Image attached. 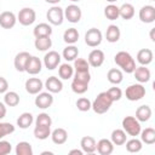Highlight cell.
Listing matches in <instances>:
<instances>
[{
    "instance_id": "3957f363",
    "label": "cell",
    "mask_w": 155,
    "mask_h": 155,
    "mask_svg": "<svg viewBox=\"0 0 155 155\" xmlns=\"http://www.w3.org/2000/svg\"><path fill=\"white\" fill-rule=\"evenodd\" d=\"M113 103L114 102L110 98V96L108 94V92L104 91V92H101V93L97 94V97L92 102L91 109H93V111L96 114H104L110 109Z\"/></svg>"
},
{
    "instance_id": "11a10c76",
    "label": "cell",
    "mask_w": 155,
    "mask_h": 155,
    "mask_svg": "<svg viewBox=\"0 0 155 155\" xmlns=\"http://www.w3.org/2000/svg\"><path fill=\"white\" fill-rule=\"evenodd\" d=\"M70 1H73V2H79L80 0H70Z\"/></svg>"
},
{
    "instance_id": "5bb4252c",
    "label": "cell",
    "mask_w": 155,
    "mask_h": 155,
    "mask_svg": "<svg viewBox=\"0 0 155 155\" xmlns=\"http://www.w3.org/2000/svg\"><path fill=\"white\" fill-rule=\"evenodd\" d=\"M138 17L143 23H153L155 21V7L151 5H144L139 10Z\"/></svg>"
},
{
    "instance_id": "ee69618b",
    "label": "cell",
    "mask_w": 155,
    "mask_h": 155,
    "mask_svg": "<svg viewBox=\"0 0 155 155\" xmlns=\"http://www.w3.org/2000/svg\"><path fill=\"white\" fill-rule=\"evenodd\" d=\"M91 101L88 98H85V97H81L76 101V108L80 110V111H88L91 109Z\"/></svg>"
},
{
    "instance_id": "7c38bea8",
    "label": "cell",
    "mask_w": 155,
    "mask_h": 155,
    "mask_svg": "<svg viewBox=\"0 0 155 155\" xmlns=\"http://www.w3.org/2000/svg\"><path fill=\"white\" fill-rule=\"evenodd\" d=\"M104 59H105L104 52H103L102 50H98V48L92 50V51L88 53V57H87V62H88L90 67H92V68H98V67H101V65L104 63Z\"/></svg>"
},
{
    "instance_id": "4fadbf2b",
    "label": "cell",
    "mask_w": 155,
    "mask_h": 155,
    "mask_svg": "<svg viewBox=\"0 0 155 155\" xmlns=\"http://www.w3.org/2000/svg\"><path fill=\"white\" fill-rule=\"evenodd\" d=\"M17 23V16L11 11H4L0 13V27L4 29H11Z\"/></svg>"
},
{
    "instance_id": "44dd1931",
    "label": "cell",
    "mask_w": 155,
    "mask_h": 155,
    "mask_svg": "<svg viewBox=\"0 0 155 155\" xmlns=\"http://www.w3.org/2000/svg\"><path fill=\"white\" fill-rule=\"evenodd\" d=\"M96 150L101 154V155H110L114 151V144L110 139L107 138H102L97 142V148Z\"/></svg>"
},
{
    "instance_id": "d590c367",
    "label": "cell",
    "mask_w": 155,
    "mask_h": 155,
    "mask_svg": "<svg viewBox=\"0 0 155 155\" xmlns=\"http://www.w3.org/2000/svg\"><path fill=\"white\" fill-rule=\"evenodd\" d=\"M58 75L62 80H69L73 78L74 75V68L68 64V63H63V64H59V68H58Z\"/></svg>"
},
{
    "instance_id": "8fae6325",
    "label": "cell",
    "mask_w": 155,
    "mask_h": 155,
    "mask_svg": "<svg viewBox=\"0 0 155 155\" xmlns=\"http://www.w3.org/2000/svg\"><path fill=\"white\" fill-rule=\"evenodd\" d=\"M34 103L39 109H47L53 103V96L48 91L47 92H39L35 97Z\"/></svg>"
},
{
    "instance_id": "74e56055",
    "label": "cell",
    "mask_w": 155,
    "mask_h": 155,
    "mask_svg": "<svg viewBox=\"0 0 155 155\" xmlns=\"http://www.w3.org/2000/svg\"><path fill=\"white\" fill-rule=\"evenodd\" d=\"M125 144H126V150L128 153H139L142 150V148H143L142 140L140 139H137L136 137H133L130 140H126Z\"/></svg>"
},
{
    "instance_id": "8992f818",
    "label": "cell",
    "mask_w": 155,
    "mask_h": 155,
    "mask_svg": "<svg viewBox=\"0 0 155 155\" xmlns=\"http://www.w3.org/2000/svg\"><path fill=\"white\" fill-rule=\"evenodd\" d=\"M46 18L52 25H61L64 21V10L57 5L50 7L46 12Z\"/></svg>"
},
{
    "instance_id": "9a60e30c",
    "label": "cell",
    "mask_w": 155,
    "mask_h": 155,
    "mask_svg": "<svg viewBox=\"0 0 155 155\" xmlns=\"http://www.w3.org/2000/svg\"><path fill=\"white\" fill-rule=\"evenodd\" d=\"M41 69H42V62L40 61V58L36 56H30V58L27 62L24 71H27L30 75H36L41 71Z\"/></svg>"
},
{
    "instance_id": "ffe728a7",
    "label": "cell",
    "mask_w": 155,
    "mask_h": 155,
    "mask_svg": "<svg viewBox=\"0 0 155 155\" xmlns=\"http://www.w3.org/2000/svg\"><path fill=\"white\" fill-rule=\"evenodd\" d=\"M80 147H81V150L86 154H93L96 151V148H97V142L93 137L91 136H85L81 138L80 140Z\"/></svg>"
},
{
    "instance_id": "d6986e66",
    "label": "cell",
    "mask_w": 155,
    "mask_h": 155,
    "mask_svg": "<svg viewBox=\"0 0 155 155\" xmlns=\"http://www.w3.org/2000/svg\"><path fill=\"white\" fill-rule=\"evenodd\" d=\"M30 56L31 54L29 52H27V51H22V52H19V53L16 54L15 61H13V65H15V68H16L17 71H21V73L24 71L25 65H27V62L30 58Z\"/></svg>"
},
{
    "instance_id": "52a82bcc",
    "label": "cell",
    "mask_w": 155,
    "mask_h": 155,
    "mask_svg": "<svg viewBox=\"0 0 155 155\" xmlns=\"http://www.w3.org/2000/svg\"><path fill=\"white\" fill-rule=\"evenodd\" d=\"M36 19V12L31 8V7H23L22 10H19L18 15H17V21L24 25H31Z\"/></svg>"
},
{
    "instance_id": "c3c4849f",
    "label": "cell",
    "mask_w": 155,
    "mask_h": 155,
    "mask_svg": "<svg viewBox=\"0 0 155 155\" xmlns=\"http://www.w3.org/2000/svg\"><path fill=\"white\" fill-rule=\"evenodd\" d=\"M6 113H7V109H6V104L0 102V120L4 119L6 116Z\"/></svg>"
},
{
    "instance_id": "e575fe53",
    "label": "cell",
    "mask_w": 155,
    "mask_h": 155,
    "mask_svg": "<svg viewBox=\"0 0 155 155\" xmlns=\"http://www.w3.org/2000/svg\"><path fill=\"white\" fill-rule=\"evenodd\" d=\"M63 40L68 45H74L79 40V31L75 28H68L63 34Z\"/></svg>"
},
{
    "instance_id": "f6af8a7d",
    "label": "cell",
    "mask_w": 155,
    "mask_h": 155,
    "mask_svg": "<svg viewBox=\"0 0 155 155\" xmlns=\"http://www.w3.org/2000/svg\"><path fill=\"white\" fill-rule=\"evenodd\" d=\"M108 94L110 96V98L113 99V102H116V101H120L121 97H122V91L120 87H110L108 91Z\"/></svg>"
},
{
    "instance_id": "7a4b0ae2",
    "label": "cell",
    "mask_w": 155,
    "mask_h": 155,
    "mask_svg": "<svg viewBox=\"0 0 155 155\" xmlns=\"http://www.w3.org/2000/svg\"><path fill=\"white\" fill-rule=\"evenodd\" d=\"M114 62L126 74H132L133 70L136 69V62H134L133 57L126 51H119L114 56Z\"/></svg>"
},
{
    "instance_id": "f546056e",
    "label": "cell",
    "mask_w": 155,
    "mask_h": 155,
    "mask_svg": "<svg viewBox=\"0 0 155 155\" xmlns=\"http://www.w3.org/2000/svg\"><path fill=\"white\" fill-rule=\"evenodd\" d=\"M110 140L113 142L114 145H124L125 142L127 140V136H126V132L121 128H116L111 132V136H110Z\"/></svg>"
},
{
    "instance_id": "e0dca14e",
    "label": "cell",
    "mask_w": 155,
    "mask_h": 155,
    "mask_svg": "<svg viewBox=\"0 0 155 155\" xmlns=\"http://www.w3.org/2000/svg\"><path fill=\"white\" fill-rule=\"evenodd\" d=\"M24 87L29 94H38L44 88V82L39 78H29L25 81Z\"/></svg>"
},
{
    "instance_id": "8d00e7d4",
    "label": "cell",
    "mask_w": 155,
    "mask_h": 155,
    "mask_svg": "<svg viewBox=\"0 0 155 155\" xmlns=\"http://www.w3.org/2000/svg\"><path fill=\"white\" fill-rule=\"evenodd\" d=\"M4 103L6 107H16L19 104V94L15 91H6L4 96Z\"/></svg>"
},
{
    "instance_id": "836d02e7",
    "label": "cell",
    "mask_w": 155,
    "mask_h": 155,
    "mask_svg": "<svg viewBox=\"0 0 155 155\" xmlns=\"http://www.w3.org/2000/svg\"><path fill=\"white\" fill-rule=\"evenodd\" d=\"M140 140L142 143H145L148 145H151L155 143V130L153 127H147L145 130L140 131Z\"/></svg>"
},
{
    "instance_id": "1f68e13d",
    "label": "cell",
    "mask_w": 155,
    "mask_h": 155,
    "mask_svg": "<svg viewBox=\"0 0 155 155\" xmlns=\"http://www.w3.org/2000/svg\"><path fill=\"white\" fill-rule=\"evenodd\" d=\"M34 136L36 139L45 140L51 136V126H42V125H35L34 128Z\"/></svg>"
},
{
    "instance_id": "60d3db41",
    "label": "cell",
    "mask_w": 155,
    "mask_h": 155,
    "mask_svg": "<svg viewBox=\"0 0 155 155\" xmlns=\"http://www.w3.org/2000/svg\"><path fill=\"white\" fill-rule=\"evenodd\" d=\"M74 71H90V64L85 58H76L74 61Z\"/></svg>"
},
{
    "instance_id": "83f0119b",
    "label": "cell",
    "mask_w": 155,
    "mask_h": 155,
    "mask_svg": "<svg viewBox=\"0 0 155 155\" xmlns=\"http://www.w3.org/2000/svg\"><path fill=\"white\" fill-rule=\"evenodd\" d=\"M119 16L125 19V21H128V19H132L133 16H134V6L132 4H122L120 7H119Z\"/></svg>"
},
{
    "instance_id": "277c9868",
    "label": "cell",
    "mask_w": 155,
    "mask_h": 155,
    "mask_svg": "<svg viewBox=\"0 0 155 155\" xmlns=\"http://www.w3.org/2000/svg\"><path fill=\"white\" fill-rule=\"evenodd\" d=\"M122 130L126 132V134L131 137H137L142 131L140 122L134 116H125L122 119Z\"/></svg>"
},
{
    "instance_id": "d6a6232c",
    "label": "cell",
    "mask_w": 155,
    "mask_h": 155,
    "mask_svg": "<svg viewBox=\"0 0 155 155\" xmlns=\"http://www.w3.org/2000/svg\"><path fill=\"white\" fill-rule=\"evenodd\" d=\"M79 56V50L75 45H68L65 48H63V52H62V57L67 61V62H71V61H75Z\"/></svg>"
},
{
    "instance_id": "cb8c5ba5",
    "label": "cell",
    "mask_w": 155,
    "mask_h": 155,
    "mask_svg": "<svg viewBox=\"0 0 155 155\" xmlns=\"http://www.w3.org/2000/svg\"><path fill=\"white\" fill-rule=\"evenodd\" d=\"M153 58H154V54H153V51L150 48H142L137 53V62L140 65L150 64L153 62Z\"/></svg>"
},
{
    "instance_id": "7dc6e473",
    "label": "cell",
    "mask_w": 155,
    "mask_h": 155,
    "mask_svg": "<svg viewBox=\"0 0 155 155\" xmlns=\"http://www.w3.org/2000/svg\"><path fill=\"white\" fill-rule=\"evenodd\" d=\"M8 90V82L4 76H0V93H5Z\"/></svg>"
},
{
    "instance_id": "5b68a950",
    "label": "cell",
    "mask_w": 155,
    "mask_h": 155,
    "mask_svg": "<svg viewBox=\"0 0 155 155\" xmlns=\"http://www.w3.org/2000/svg\"><path fill=\"white\" fill-rule=\"evenodd\" d=\"M147 91H145V87L143 86V84H133V85H130L126 91H125V96L128 101L131 102H136V101H139L142 99L144 96H145Z\"/></svg>"
},
{
    "instance_id": "2e32d148",
    "label": "cell",
    "mask_w": 155,
    "mask_h": 155,
    "mask_svg": "<svg viewBox=\"0 0 155 155\" xmlns=\"http://www.w3.org/2000/svg\"><path fill=\"white\" fill-rule=\"evenodd\" d=\"M44 87L51 93H59L63 90V82L57 76H50L46 79Z\"/></svg>"
},
{
    "instance_id": "9c48e42d",
    "label": "cell",
    "mask_w": 155,
    "mask_h": 155,
    "mask_svg": "<svg viewBox=\"0 0 155 155\" xmlns=\"http://www.w3.org/2000/svg\"><path fill=\"white\" fill-rule=\"evenodd\" d=\"M81 17H82V11H81V8L78 5L70 4V5H68L65 7V10H64V18H67L68 22L78 23V22H80Z\"/></svg>"
},
{
    "instance_id": "ba28073f",
    "label": "cell",
    "mask_w": 155,
    "mask_h": 155,
    "mask_svg": "<svg viewBox=\"0 0 155 155\" xmlns=\"http://www.w3.org/2000/svg\"><path fill=\"white\" fill-rule=\"evenodd\" d=\"M102 40H103V34L97 28H91L85 34V42L90 47H97V46H99L101 42H102Z\"/></svg>"
},
{
    "instance_id": "ab89813d",
    "label": "cell",
    "mask_w": 155,
    "mask_h": 155,
    "mask_svg": "<svg viewBox=\"0 0 155 155\" xmlns=\"http://www.w3.org/2000/svg\"><path fill=\"white\" fill-rule=\"evenodd\" d=\"M104 16L107 17V19L109 21H115L120 16H119V7L114 4H109L105 6L104 8Z\"/></svg>"
},
{
    "instance_id": "b9f144b4",
    "label": "cell",
    "mask_w": 155,
    "mask_h": 155,
    "mask_svg": "<svg viewBox=\"0 0 155 155\" xmlns=\"http://www.w3.org/2000/svg\"><path fill=\"white\" fill-rule=\"evenodd\" d=\"M13 132H15V126L12 124L0 121V139H2L4 137H6Z\"/></svg>"
},
{
    "instance_id": "681fc988",
    "label": "cell",
    "mask_w": 155,
    "mask_h": 155,
    "mask_svg": "<svg viewBox=\"0 0 155 155\" xmlns=\"http://www.w3.org/2000/svg\"><path fill=\"white\" fill-rule=\"evenodd\" d=\"M69 154H70V155H73V154H76V155H82V154H84V151H82L81 149H73V150H70V151H69Z\"/></svg>"
},
{
    "instance_id": "603a6c76",
    "label": "cell",
    "mask_w": 155,
    "mask_h": 155,
    "mask_svg": "<svg viewBox=\"0 0 155 155\" xmlns=\"http://www.w3.org/2000/svg\"><path fill=\"white\" fill-rule=\"evenodd\" d=\"M120 36H121V31H120V28L116 25V24H110L108 25L107 28V31H105V39L108 42H117L120 40Z\"/></svg>"
},
{
    "instance_id": "f5cc1de1",
    "label": "cell",
    "mask_w": 155,
    "mask_h": 155,
    "mask_svg": "<svg viewBox=\"0 0 155 155\" xmlns=\"http://www.w3.org/2000/svg\"><path fill=\"white\" fill-rule=\"evenodd\" d=\"M46 154H48V155H52L53 153H52V151H42V153H41V155H46Z\"/></svg>"
},
{
    "instance_id": "db71d44e",
    "label": "cell",
    "mask_w": 155,
    "mask_h": 155,
    "mask_svg": "<svg viewBox=\"0 0 155 155\" xmlns=\"http://www.w3.org/2000/svg\"><path fill=\"white\" fill-rule=\"evenodd\" d=\"M107 1H108V2H110V4H114V2H116L117 0H107Z\"/></svg>"
},
{
    "instance_id": "f1b7e54d",
    "label": "cell",
    "mask_w": 155,
    "mask_h": 155,
    "mask_svg": "<svg viewBox=\"0 0 155 155\" xmlns=\"http://www.w3.org/2000/svg\"><path fill=\"white\" fill-rule=\"evenodd\" d=\"M34 122V117H33V114L31 113H22L18 117H17V126L22 130H25L28 128L29 126H31V124Z\"/></svg>"
},
{
    "instance_id": "f35d334b",
    "label": "cell",
    "mask_w": 155,
    "mask_h": 155,
    "mask_svg": "<svg viewBox=\"0 0 155 155\" xmlns=\"http://www.w3.org/2000/svg\"><path fill=\"white\" fill-rule=\"evenodd\" d=\"M16 155H33V148L28 142H18L16 145Z\"/></svg>"
},
{
    "instance_id": "7bdbcfd3",
    "label": "cell",
    "mask_w": 155,
    "mask_h": 155,
    "mask_svg": "<svg viewBox=\"0 0 155 155\" xmlns=\"http://www.w3.org/2000/svg\"><path fill=\"white\" fill-rule=\"evenodd\" d=\"M35 125H42V126H51L52 119L47 113H40L35 119Z\"/></svg>"
},
{
    "instance_id": "816d5d0a",
    "label": "cell",
    "mask_w": 155,
    "mask_h": 155,
    "mask_svg": "<svg viewBox=\"0 0 155 155\" xmlns=\"http://www.w3.org/2000/svg\"><path fill=\"white\" fill-rule=\"evenodd\" d=\"M154 31H155V28H153V29L150 30V39H151V41H155V36H154Z\"/></svg>"
},
{
    "instance_id": "bcb514c9",
    "label": "cell",
    "mask_w": 155,
    "mask_h": 155,
    "mask_svg": "<svg viewBox=\"0 0 155 155\" xmlns=\"http://www.w3.org/2000/svg\"><path fill=\"white\" fill-rule=\"evenodd\" d=\"M11 150H12L11 143L7 140L0 139V155H7L11 153Z\"/></svg>"
},
{
    "instance_id": "484cf974",
    "label": "cell",
    "mask_w": 155,
    "mask_h": 155,
    "mask_svg": "<svg viewBox=\"0 0 155 155\" xmlns=\"http://www.w3.org/2000/svg\"><path fill=\"white\" fill-rule=\"evenodd\" d=\"M34 46L38 51H48L52 47V40L51 36H39L35 38Z\"/></svg>"
},
{
    "instance_id": "30bf717a",
    "label": "cell",
    "mask_w": 155,
    "mask_h": 155,
    "mask_svg": "<svg viewBox=\"0 0 155 155\" xmlns=\"http://www.w3.org/2000/svg\"><path fill=\"white\" fill-rule=\"evenodd\" d=\"M61 59L62 57L57 51H48L44 56V65L48 70H53L61 64Z\"/></svg>"
},
{
    "instance_id": "7402d4cb",
    "label": "cell",
    "mask_w": 155,
    "mask_h": 155,
    "mask_svg": "<svg viewBox=\"0 0 155 155\" xmlns=\"http://www.w3.org/2000/svg\"><path fill=\"white\" fill-rule=\"evenodd\" d=\"M51 139L54 144L57 145H62L67 142L68 139V132L62 128V127H58V128H54L52 132H51Z\"/></svg>"
},
{
    "instance_id": "6da1fadb",
    "label": "cell",
    "mask_w": 155,
    "mask_h": 155,
    "mask_svg": "<svg viewBox=\"0 0 155 155\" xmlns=\"http://www.w3.org/2000/svg\"><path fill=\"white\" fill-rule=\"evenodd\" d=\"M91 81L90 71H74L71 81V91L76 94H82L88 90V84Z\"/></svg>"
},
{
    "instance_id": "d4e9b609",
    "label": "cell",
    "mask_w": 155,
    "mask_h": 155,
    "mask_svg": "<svg viewBox=\"0 0 155 155\" xmlns=\"http://www.w3.org/2000/svg\"><path fill=\"white\" fill-rule=\"evenodd\" d=\"M151 114H153L151 108L149 105L144 104V105H140V107L137 108V110H136V119L139 122H145V121H148L151 117Z\"/></svg>"
},
{
    "instance_id": "4316f807",
    "label": "cell",
    "mask_w": 155,
    "mask_h": 155,
    "mask_svg": "<svg viewBox=\"0 0 155 155\" xmlns=\"http://www.w3.org/2000/svg\"><path fill=\"white\" fill-rule=\"evenodd\" d=\"M33 34L35 38L39 36H51L52 34V27L48 23H39L34 27Z\"/></svg>"
},
{
    "instance_id": "ac0fdd59",
    "label": "cell",
    "mask_w": 155,
    "mask_h": 155,
    "mask_svg": "<svg viewBox=\"0 0 155 155\" xmlns=\"http://www.w3.org/2000/svg\"><path fill=\"white\" fill-rule=\"evenodd\" d=\"M133 75L136 78V80L139 84H145L150 80L151 78V73L149 70V68H147V65H140V67H136V69L133 70Z\"/></svg>"
},
{
    "instance_id": "f907efd6",
    "label": "cell",
    "mask_w": 155,
    "mask_h": 155,
    "mask_svg": "<svg viewBox=\"0 0 155 155\" xmlns=\"http://www.w3.org/2000/svg\"><path fill=\"white\" fill-rule=\"evenodd\" d=\"M47 4H51V5H57L59 1H62V0H45Z\"/></svg>"
},
{
    "instance_id": "9f6ffc18",
    "label": "cell",
    "mask_w": 155,
    "mask_h": 155,
    "mask_svg": "<svg viewBox=\"0 0 155 155\" xmlns=\"http://www.w3.org/2000/svg\"><path fill=\"white\" fill-rule=\"evenodd\" d=\"M150 1H154V0H150Z\"/></svg>"
},
{
    "instance_id": "4dcf8cb0",
    "label": "cell",
    "mask_w": 155,
    "mask_h": 155,
    "mask_svg": "<svg viewBox=\"0 0 155 155\" xmlns=\"http://www.w3.org/2000/svg\"><path fill=\"white\" fill-rule=\"evenodd\" d=\"M107 79H108V81H109L110 84H113V85H119V84H121L122 80H124V74H122V71H121L120 69L113 68V69H109V71H108V74H107Z\"/></svg>"
}]
</instances>
